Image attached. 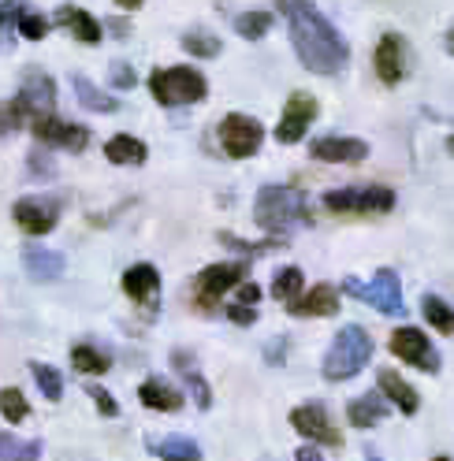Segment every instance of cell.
I'll return each mask as SVG.
<instances>
[{
    "label": "cell",
    "mask_w": 454,
    "mask_h": 461,
    "mask_svg": "<svg viewBox=\"0 0 454 461\" xmlns=\"http://www.w3.org/2000/svg\"><path fill=\"white\" fill-rule=\"evenodd\" d=\"M265 141V127L253 120V115H242V112H232L220 120V146L232 160H246L261 149Z\"/></svg>",
    "instance_id": "8"
},
{
    "label": "cell",
    "mask_w": 454,
    "mask_h": 461,
    "mask_svg": "<svg viewBox=\"0 0 454 461\" xmlns=\"http://www.w3.org/2000/svg\"><path fill=\"white\" fill-rule=\"evenodd\" d=\"M71 90H75L78 104H82V108H90V112H116V108H120L112 97H104L86 75H71Z\"/></svg>",
    "instance_id": "26"
},
{
    "label": "cell",
    "mask_w": 454,
    "mask_h": 461,
    "mask_svg": "<svg viewBox=\"0 0 454 461\" xmlns=\"http://www.w3.org/2000/svg\"><path fill=\"white\" fill-rule=\"evenodd\" d=\"M38 457H41V443H23L0 431V461H38Z\"/></svg>",
    "instance_id": "31"
},
{
    "label": "cell",
    "mask_w": 454,
    "mask_h": 461,
    "mask_svg": "<svg viewBox=\"0 0 454 461\" xmlns=\"http://www.w3.org/2000/svg\"><path fill=\"white\" fill-rule=\"evenodd\" d=\"M421 312H424V321H429L440 335H450V331H454V312H450V305H447L443 298L424 294V298H421Z\"/></svg>",
    "instance_id": "28"
},
{
    "label": "cell",
    "mask_w": 454,
    "mask_h": 461,
    "mask_svg": "<svg viewBox=\"0 0 454 461\" xmlns=\"http://www.w3.org/2000/svg\"><path fill=\"white\" fill-rule=\"evenodd\" d=\"M23 268L38 283H52V279L64 276V257L52 253V249H41V246H26L23 249Z\"/></svg>",
    "instance_id": "20"
},
{
    "label": "cell",
    "mask_w": 454,
    "mask_h": 461,
    "mask_svg": "<svg viewBox=\"0 0 454 461\" xmlns=\"http://www.w3.org/2000/svg\"><path fill=\"white\" fill-rule=\"evenodd\" d=\"M56 23L64 26V31H71L78 41H86V45H97L101 41V23L86 12V8H71V5H64L60 12H56Z\"/></svg>",
    "instance_id": "23"
},
{
    "label": "cell",
    "mask_w": 454,
    "mask_h": 461,
    "mask_svg": "<svg viewBox=\"0 0 454 461\" xmlns=\"http://www.w3.org/2000/svg\"><path fill=\"white\" fill-rule=\"evenodd\" d=\"M31 131H34V138L41 141V146H56V149H68V153H82V149H86V141H90V131L86 127L56 120L52 112L49 115H34Z\"/></svg>",
    "instance_id": "10"
},
{
    "label": "cell",
    "mask_w": 454,
    "mask_h": 461,
    "mask_svg": "<svg viewBox=\"0 0 454 461\" xmlns=\"http://www.w3.org/2000/svg\"><path fill=\"white\" fill-rule=\"evenodd\" d=\"M242 279H246V265L242 261L202 268V272H197V279H194V305L202 312H213L223 302V294H232Z\"/></svg>",
    "instance_id": "7"
},
{
    "label": "cell",
    "mask_w": 454,
    "mask_h": 461,
    "mask_svg": "<svg viewBox=\"0 0 454 461\" xmlns=\"http://www.w3.org/2000/svg\"><path fill=\"white\" fill-rule=\"evenodd\" d=\"M328 212H347V216H380L395 209V194L387 186H347V190H328L324 194Z\"/></svg>",
    "instance_id": "6"
},
{
    "label": "cell",
    "mask_w": 454,
    "mask_h": 461,
    "mask_svg": "<svg viewBox=\"0 0 454 461\" xmlns=\"http://www.w3.org/2000/svg\"><path fill=\"white\" fill-rule=\"evenodd\" d=\"M183 380H186V387H190V394L197 398V406L202 410H209V402H213V394H209V387H205V380L197 376V372L190 368V372H183Z\"/></svg>",
    "instance_id": "38"
},
{
    "label": "cell",
    "mask_w": 454,
    "mask_h": 461,
    "mask_svg": "<svg viewBox=\"0 0 454 461\" xmlns=\"http://www.w3.org/2000/svg\"><path fill=\"white\" fill-rule=\"evenodd\" d=\"M146 450L157 454L160 461H202V450L186 436H150Z\"/></svg>",
    "instance_id": "24"
},
{
    "label": "cell",
    "mask_w": 454,
    "mask_h": 461,
    "mask_svg": "<svg viewBox=\"0 0 454 461\" xmlns=\"http://www.w3.org/2000/svg\"><path fill=\"white\" fill-rule=\"evenodd\" d=\"M0 417L12 420V424H23L26 417H31V406H26V398L19 387H5L0 391Z\"/></svg>",
    "instance_id": "33"
},
{
    "label": "cell",
    "mask_w": 454,
    "mask_h": 461,
    "mask_svg": "<svg viewBox=\"0 0 454 461\" xmlns=\"http://www.w3.org/2000/svg\"><path fill=\"white\" fill-rule=\"evenodd\" d=\"M108 75H112L108 82L116 86V90H131V86L138 82V78H134V68H131V64H123V60H116V64H112V71H108Z\"/></svg>",
    "instance_id": "39"
},
{
    "label": "cell",
    "mask_w": 454,
    "mask_h": 461,
    "mask_svg": "<svg viewBox=\"0 0 454 461\" xmlns=\"http://www.w3.org/2000/svg\"><path fill=\"white\" fill-rule=\"evenodd\" d=\"M295 461H324V457H321V450H317V443H305V447H298V454H295Z\"/></svg>",
    "instance_id": "45"
},
{
    "label": "cell",
    "mask_w": 454,
    "mask_h": 461,
    "mask_svg": "<svg viewBox=\"0 0 454 461\" xmlns=\"http://www.w3.org/2000/svg\"><path fill=\"white\" fill-rule=\"evenodd\" d=\"M368 357H373V339H368L365 328L350 324L343 328L331 346H328V357H324V380L328 384H343V380H354L358 372L368 365Z\"/></svg>",
    "instance_id": "3"
},
{
    "label": "cell",
    "mask_w": 454,
    "mask_h": 461,
    "mask_svg": "<svg viewBox=\"0 0 454 461\" xmlns=\"http://www.w3.org/2000/svg\"><path fill=\"white\" fill-rule=\"evenodd\" d=\"M15 31H19L26 41H41V38L49 34V19L38 15V12H23L19 23H15Z\"/></svg>",
    "instance_id": "36"
},
{
    "label": "cell",
    "mask_w": 454,
    "mask_h": 461,
    "mask_svg": "<svg viewBox=\"0 0 454 461\" xmlns=\"http://www.w3.org/2000/svg\"><path fill=\"white\" fill-rule=\"evenodd\" d=\"M12 216H15V227H23L26 235H49L56 220H60V201L56 197H23V201H15Z\"/></svg>",
    "instance_id": "13"
},
{
    "label": "cell",
    "mask_w": 454,
    "mask_h": 461,
    "mask_svg": "<svg viewBox=\"0 0 454 461\" xmlns=\"http://www.w3.org/2000/svg\"><path fill=\"white\" fill-rule=\"evenodd\" d=\"M15 101L26 112V120H34V115H49L56 108V82L45 71L31 68V71L23 75V86H19V97Z\"/></svg>",
    "instance_id": "14"
},
{
    "label": "cell",
    "mask_w": 454,
    "mask_h": 461,
    "mask_svg": "<svg viewBox=\"0 0 454 461\" xmlns=\"http://www.w3.org/2000/svg\"><path fill=\"white\" fill-rule=\"evenodd\" d=\"M302 286H305V279H302L298 268H279L276 279H272V298L283 302V305H291L295 298H302Z\"/></svg>",
    "instance_id": "29"
},
{
    "label": "cell",
    "mask_w": 454,
    "mask_h": 461,
    "mask_svg": "<svg viewBox=\"0 0 454 461\" xmlns=\"http://www.w3.org/2000/svg\"><path fill=\"white\" fill-rule=\"evenodd\" d=\"M436 461H450V457H436Z\"/></svg>",
    "instance_id": "47"
},
{
    "label": "cell",
    "mask_w": 454,
    "mask_h": 461,
    "mask_svg": "<svg viewBox=\"0 0 454 461\" xmlns=\"http://www.w3.org/2000/svg\"><path fill=\"white\" fill-rule=\"evenodd\" d=\"M123 294L138 305H157V294H160V276L153 265H134L123 272Z\"/></svg>",
    "instance_id": "17"
},
{
    "label": "cell",
    "mask_w": 454,
    "mask_h": 461,
    "mask_svg": "<svg viewBox=\"0 0 454 461\" xmlns=\"http://www.w3.org/2000/svg\"><path fill=\"white\" fill-rule=\"evenodd\" d=\"M90 398L97 402V410H101L104 417H120V406H116V398H112L108 391H101V387H90Z\"/></svg>",
    "instance_id": "41"
},
{
    "label": "cell",
    "mask_w": 454,
    "mask_h": 461,
    "mask_svg": "<svg viewBox=\"0 0 454 461\" xmlns=\"http://www.w3.org/2000/svg\"><path fill=\"white\" fill-rule=\"evenodd\" d=\"M291 424L298 436L313 439V443H324V447H343V436H339V428L331 424L324 402H305V406H298L291 413Z\"/></svg>",
    "instance_id": "11"
},
{
    "label": "cell",
    "mask_w": 454,
    "mask_h": 461,
    "mask_svg": "<svg viewBox=\"0 0 454 461\" xmlns=\"http://www.w3.org/2000/svg\"><path fill=\"white\" fill-rule=\"evenodd\" d=\"M146 157H150V149L141 146L134 134H116L104 141V160H112V164H141Z\"/></svg>",
    "instance_id": "25"
},
{
    "label": "cell",
    "mask_w": 454,
    "mask_h": 461,
    "mask_svg": "<svg viewBox=\"0 0 454 461\" xmlns=\"http://www.w3.org/2000/svg\"><path fill=\"white\" fill-rule=\"evenodd\" d=\"M377 384H380V394L387 398V402H395L406 417H413L417 413V406H421V394L399 376V372H391V368H380L377 372Z\"/></svg>",
    "instance_id": "21"
},
{
    "label": "cell",
    "mask_w": 454,
    "mask_h": 461,
    "mask_svg": "<svg viewBox=\"0 0 454 461\" xmlns=\"http://www.w3.org/2000/svg\"><path fill=\"white\" fill-rule=\"evenodd\" d=\"M227 316H232L235 324H242V328H246V324L258 321V309H253V305H239V302H235V305H227Z\"/></svg>",
    "instance_id": "42"
},
{
    "label": "cell",
    "mask_w": 454,
    "mask_h": 461,
    "mask_svg": "<svg viewBox=\"0 0 454 461\" xmlns=\"http://www.w3.org/2000/svg\"><path fill=\"white\" fill-rule=\"evenodd\" d=\"M183 49H186L190 56H202V60H213V56L220 52V38H213V34H205V31H190V34L183 38Z\"/></svg>",
    "instance_id": "35"
},
{
    "label": "cell",
    "mask_w": 454,
    "mask_h": 461,
    "mask_svg": "<svg viewBox=\"0 0 454 461\" xmlns=\"http://www.w3.org/2000/svg\"><path fill=\"white\" fill-rule=\"evenodd\" d=\"M116 5H120L123 12H138V8H141V0H116Z\"/></svg>",
    "instance_id": "46"
},
{
    "label": "cell",
    "mask_w": 454,
    "mask_h": 461,
    "mask_svg": "<svg viewBox=\"0 0 454 461\" xmlns=\"http://www.w3.org/2000/svg\"><path fill=\"white\" fill-rule=\"evenodd\" d=\"M309 205L305 194H298L295 186H261L258 201H253V223L268 235H283L291 223H309Z\"/></svg>",
    "instance_id": "2"
},
{
    "label": "cell",
    "mask_w": 454,
    "mask_h": 461,
    "mask_svg": "<svg viewBox=\"0 0 454 461\" xmlns=\"http://www.w3.org/2000/svg\"><path fill=\"white\" fill-rule=\"evenodd\" d=\"M317 160L324 164H358L368 157V146L361 138H339V134H328V138H317L313 146H309Z\"/></svg>",
    "instance_id": "16"
},
{
    "label": "cell",
    "mask_w": 454,
    "mask_h": 461,
    "mask_svg": "<svg viewBox=\"0 0 454 461\" xmlns=\"http://www.w3.org/2000/svg\"><path fill=\"white\" fill-rule=\"evenodd\" d=\"M387 413H391V406H387V398L380 391H365L347 406V420L354 428H373V424L387 420Z\"/></svg>",
    "instance_id": "19"
},
{
    "label": "cell",
    "mask_w": 454,
    "mask_h": 461,
    "mask_svg": "<svg viewBox=\"0 0 454 461\" xmlns=\"http://www.w3.org/2000/svg\"><path fill=\"white\" fill-rule=\"evenodd\" d=\"M343 291H347L350 298L365 302V305L380 309L384 316H403V312H406L403 283H399V276H395L391 268H380V272L373 276V283H361V279L347 276V279H343Z\"/></svg>",
    "instance_id": "5"
},
{
    "label": "cell",
    "mask_w": 454,
    "mask_h": 461,
    "mask_svg": "<svg viewBox=\"0 0 454 461\" xmlns=\"http://www.w3.org/2000/svg\"><path fill=\"white\" fill-rule=\"evenodd\" d=\"M317 112H321L317 97H309V94H302V90L291 94L287 104H283L279 123H276V141H279V146H295V141H302L305 131H309V123L317 120Z\"/></svg>",
    "instance_id": "9"
},
{
    "label": "cell",
    "mask_w": 454,
    "mask_h": 461,
    "mask_svg": "<svg viewBox=\"0 0 454 461\" xmlns=\"http://www.w3.org/2000/svg\"><path fill=\"white\" fill-rule=\"evenodd\" d=\"M276 8L287 19L291 45L298 52V60L313 75H339L350 60V49L343 34L309 5V0H276Z\"/></svg>",
    "instance_id": "1"
},
{
    "label": "cell",
    "mask_w": 454,
    "mask_h": 461,
    "mask_svg": "<svg viewBox=\"0 0 454 461\" xmlns=\"http://www.w3.org/2000/svg\"><path fill=\"white\" fill-rule=\"evenodd\" d=\"M26 12V0H0V49H8V38L15 34V23Z\"/></svg>",
    "instance_id": "34"
},
{
    "label": "cell",
    "mask_w": 454,
    "mask_h": 461,
    "mask_svg": "<svg viewBox=\"0 0 454 461\" xmlns=\"http://www.w3.org/2000/svg\"><path fill=\"white\" fill-rule=\"evenodd\" d=\"M23 123H31V120H26V112L19 108V101H0V134H12Z\"/></svg>",
    "instance_id": "37"
},
{
    "label": "cell",
    "mask_w": 454,
    "mask_h": 461,
    "mask_svg": "<svg viewBox=\"0 0 454 461\" xmlns=\"http://www.w3.org/2000/svg\"><path fill=\"white\" fill-rule=\"evenodd\" d=\"M373 68H377V78L384 86H399L403 75H406V45L399 34H384L377 52H373Z\"/></svg>",
    "instance_id": "15"
},
{
    "label": "cell",
    "mask_w": 454,
    "mask_h": 461,
    "mask_svg": "<svg viewBox=\"0 0 454 461\" xmlns=\"http://www.w3.org/2000/svg\"><path fill=\"white\" fill-rule=\"evenodd\" d=\"M138 398H141V406L157 410V413H179V410H183V394H179L172 384H164L160 376H153V380L141 384Z\"/></svg>",
    "instance_id": "22"
},
{
    "label": "cell",
    "mask_w": 454,
    "mask_h": 461,
    "mask_svg": "<svg viewBox=\"0 0 454 461\" xmlns=\"http://www.w3.org/2000/svg\"><path fill=\"white\" fill-rule=\"evenodd\" d=\"M71 365L82 372V376H104L112 361H108V354L97 350V346L82 342V346H75V350H71Z\"/></svg>",
    "instance_id": "27"
},
{
    "label": "cell",
    "mask_w": 454,
    "mask_h": 461,
    "mask_svg": "<svg viewBox=\"0 0 454 461\" xmlns=\"http://www.w3.org/2000/svg\"><path fill=\"white\" fill-rule=\"evenodd\" d=\"M31 372H34V380H38V387H41V394H45L49 402H60V398H64V376H60V372H56L52 365L34 361Z\"/></svg>",
    "instance_id": "32"
},
{
    "label": "cell",
    "mask_w": 454,
    "mask_h": 461,
    "mask_svg": "<svg viewBox=\"0 0 454 461\" xmlns=\"http://www.w3.org/2000/svg\"><path fill=\"white\" fill-rule=\"evenodd\" d=\"M31 176H34V179H49V176H52V160H49V157L41 160V157L34 153V157H31Z\"/></svg>",
    "instance_id": "44"
},
{
    "label": "cell",
    "mask_w": 454,
    "mask_h": 461,
    "mask_svg": "<svg viewBox=\"0 0 454 461\" xmlns=\"http://www.w3.org/2000/svg\"><path fill=\"white\" fill-rule=\"evenodd\" d=\"M391 354L399 361H406V365H413V368H421V372H436L440 368V354L432 350L429 335L417 331V328H399L395 331L391 335Z\"/></svg>",
    "instance_id": "12"
},
{
    "label": "cell",
    "mask_w": 454,
    "mask_h": 461,
    "mask_svg": "<svg viewBox=\"0 0 454 461\" xmlns=\"http://www.w3.org/2000/svg\"><path fill=\"white\" fill-rule=\"evenodd\" d=\"M287 309H291V316H335L339 312V291L331 283H317L305 298H295Z\"/></svg>",
    "instance_id": "18"
},
{
    "label": "cell",
    "mask_w": 454,
    "mask_h": 461,
    "mask_svg": "<svg viewBox=\"0 0 454 461\" xmlns=\"http://www.w3.org/2000/svg\"><path fill=\"white\" fill-rule=\"evenodd\" d=\"M150 94L157 97V104L164 108H179V104H194L209 94V82L197 68H157L150 75Z\"/></svg>",
    "instance_id": "4"
},
{
    "label": "cell",
    "mask_w": 454,
    "mask_h": 461,
    "mask_svg": "<svg viewBox=\"0 0 454 461\" xmlns=\"http://www.w3.org/2000/svg\"><path fill=\"white\" fill-rule=\"evenodd\" d=\"M235 31H239V38H246V41H258V38H265V34L272 31V15H268V12H242V15L235 19Z\"/></svg>",
    "instance_id": "30"
},
{
    "label": "cell",
    "mask_w": 454,
    "mask_h": 461,
    "mask_svg": "<svg viewBox=\"0 0 454 461\" xmlns=\"http://www.w3.org/2000/svg\"><path fill=\"white\" fill-rule=\"evenodd\" d=\"M220 242L232 246V249H239V253H265V249L279 246V242H242V239H235V235H220Z\"/></svg>",
    "instance_id": "40"
},
{
    "label": "cell",
    "mask_w": 454,
    "mask_h": 461,
    "mask_svg": "<svg viewBox=\"0 0 454 461\" xmlns=\"http://www.w3.org/2000/svg\"><path fill=\"white\" fill-rule=\"evenodd\" d=\"M235 302H239V305H253V309H258V302H261V286H258V283H242Z\"/></svg>",
    "instance_id": "43"
}]
</instances>
